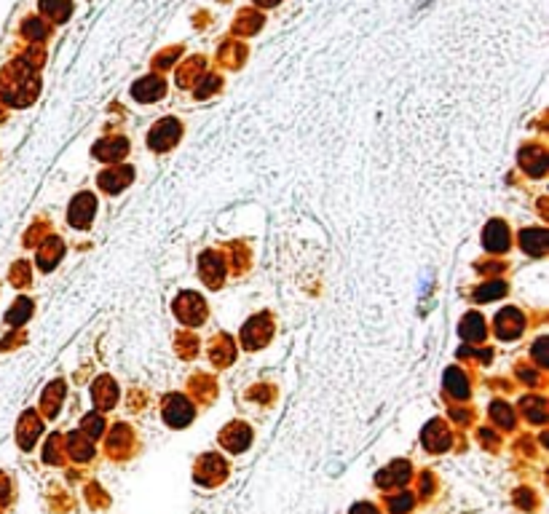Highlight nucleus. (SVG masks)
I'll return each mask as SVG.
<instances>
[{
  "instance_id": "nucleus-15",
  "label": "nucleus",
  "mask_w": 549,
  "mask_h": 514,
  "mask_svg": "<svg viewBox=\"0 0 549 514\" xmlns=\"http://www.w3.org/2000/svg\"><path fill=\"white\" fill-rule=\"evenodd\" d=\"M94 399H97V405H102V407L113 405V399H116V389H113V383H110L108 378L102 381V386L97 383V389H94Z\"/></svg>"
},
{
  "instance_id": "nucleus-12",
  "label": "nucleus",
  "mask_w": 549,
  "mask_h": 514,
  "mask_svg": "<svg viewBox=\"0 0 549 514\" xmlns=\"http://www.w3.org/2000/svg\"><path fill=\"white\" fill-rule=\"evenodd\" d=\"M201 274L207 276L212 284H217L220 274H222V263H220L215 255H204V260H201ZM207 279H204V282H207Z\"/></svg>"
},
{
  "instance_id": "nucleus-14",
  "label": "nucleus",
  "mask_w": 549,
  "mask_h": 514,
  "mask_svg": "<svg viewBox=\"0 0 549 514\" xmlns=\"http://www.w3.org/2000/svg\"><path fill=\"white\" fill-rule=\"evenodd\" d=\"M22 33L27 35L30 41H35V43H38V41H43L46 33H48V30H46V24L41 22V19H24Z\"/></svg>"
},
{
  "instance_id": "nucleus-16",
  "label": "nucleus",
  "mask_w": 549,
  "mask_h": 514,
  "mask_svg": "<svg viewBox=\"0 0 549 514\" xmlns=\"http://www.w3.org/2000/svg\"><path fill=\"white\" fill-rule=\"evenodd\" d=\"M123 150H126L123 140H110V143L97 145V155H102V158H118V155H123Z\"/></svg>"
},
{
  "instance_id": "nucleus-5",
  "label": "nucleus",
  "mask_w": 549,
  "mask_h": 514,
  "mask_svg": "<svg viewBox=\"0 0 549 514\" xmlns=\"http://www.w3.org/2000/svg\"><path fill=\"white\" fill-rule=\"evenodd\" d=\"M483 244L491 252H504L506 247H509V230H506L504 222H491V225L485 228Z\"/></svg>"
},
{
  "instance_id": "nucleus-4",
  "label": "nucleus",
  "mask_w": 549,
  "mask_h": 514,
  "mask_svg": "<svg viewBox=\"0 0 549 514\" xmlns=\"http://www.w3.org/2000/svg\"><path fill=\"white\" fill-rule=\"evenodd\" d=\"M164 416L169 423L183 426V423H188V421L193 418V407L188 405L183 396H169V399H166V407H164Z\"/></svg>"
},
{
  "instance_id": "nucleus-9",
  "label": "nucleus",
  "mask_w": 549,
  "mask_h": 514,
  "mask_svg": "<svg viewBox=\"0 0 549 514\" xmlns=\"http://www.w3.org/2000/svg\"><path fill=\"white\" fill-rule=\"evenodd\" d=\"M523 250L530 252V255H544L547 233L544 230H523Z\"/></svg>"
},
{
  "instance_id": "nucleus-6",
  "label": "nucleus",
  "mask_w": 549,
  "mask_h": 514,
  "mask_svg": "<svg viewBox=\"0 0 549 514\" xmlns=\"http://www.w3.org/2000/svg\"><path fill=\"white\" fill-rule=\"evenodd\" d=\"M91 212H94V198L78 196L76 201H73V207H70V222H73V225H88Z\"/></svg>"
},
{
  "instance_id": "nucleus-1",
  "label": "nucleus",
  "mask_w": 549,
  "mask_h": 514,
  "mask_svg": "<svg viewBox=\"0 0 549 514\" xmlns=\"http://www.w3.org/2000/svg\"><path fill=\"white\" fill-rule=\"evenodd\" d=\"M164 91H166V83L158 76L143 78V81H137L132 88L134 99H140V102H153V99L164 97Z\"/></svg>"
},
{
  "instance_id": "nucleus-21",
  "label": "nucleus",
  "mask_w": 549,
  "mask_h": 514,
  "mask_svg": "<svg viewBox=\"0 0 549 514\" xmlns=\"http://www.w3.org/2000/svg\"><path fill=\"white\" fill-rule=\"evenodd\" d=\"M493 416L498 418L504 426H509V423H512V413H509V410H501V405H493Z\"/></svg>"
},
{
  "instance_id": "nucleus-22",
  "label": "nucleus",
  "mask_w": 549,
  "mask_h": 514,
  "mask_svg": "<svg viewBox=\"0 0 549 514\" xmlns=\"http://www.w3.org/2000/svg\"><path fill=\"white\" fill-rule=\"evenodd\" d=\"M255 3H257V6H276L279 0H255Z\"/></svg>"
},
{
  "instance_id": "nucleus-13",
  "label": "nucleus",
  "mask_w": 549,
  "mask_h": 514,
  "mask_svg": "<svg viewBox=\"0 0 549 514\" xmlns=\"http://www.w3.org/2000/svg\"><path fill=\"white\" fill-rule=\"evenodd\" d=\"M504 292H506L504 282H488V284H483L477 292H474V297H477L480 303H485V300H496V297H501Z\"/></svg>"
},
{
  "instance_id": "nucleus-7",
  "label": "nucleus",
  "mask_w": 549,
  "mask_h": 514,
  "mask_svg": "<svg viewBox=\"0 0 549 514\" xmlns=\"http://www.w3.org/2000/svg\"><path fill=\"white\" fill-rule=\"evenodd\" d=\"M523 329V317L517 314L515 308H509L504 314H498V335L501 338H515Z\"/></svg>"
},
{
  "instance_id": "nucleus-2",
  "label": "nucleus",
  "mask_w": 549,
  "mask_h": 514,
  "mask_svg": "<svg viewBox=\"0 0 549 514\" xmlns=\"http://www.w3.org/2000/svg\"><path fill=\"white\" fill-rule=\"evenodd\" d=\"M177 137H180V123L175 118L158 120L153 134H150V145L161 150V148H169L172 143H177Z\"/></svg>"
},
{
  "instance_id": "nucleus-18",
  "label": "nucleus",
  "mask_w": 549,
  "mask_h": 514,
  "mask_svg": "<svg viewBox=\"0 0 549 514\" xmlns=\"http://www.w3.org/2000/svg\"><path fill=\"white\" fill-rule=\"evenodd\" d=\"M525 416H530L533 421H544V402L541 399H525Z\"/></svg>"
},
{
  "instance_id": "nucleus-3",
  "label": "nucleus",
  "mask_w": 549,
  "mask_h": 514,
  "mask_svg": "<svg viewBox=\"0 0 549 514\" xmlns=\"http://www.w3.org/2000/svg\"><path fill=\"white\" fill-rule=\"evenodd\" d=\"M177 314H180V319H185L188 324H201V319H204V303H201V297L193 295V292L183 295L180 303H177Z\"/></svg>"
},
{
  "instance_id": "nucleus-11",
  "label": "nucleus",
  "mask_w": 549,
  "mask_h": 514,
  "mask_svg": "<svg viewBox=\"0 0 549 514\" xmlns=\"http://www.w3.org/2000/svg\"><path fill=\"white\" fill-rule=\"evenodd\" d=\"M30 311H33V303H30L27 297H19V300L14 303L11 311L6 314V322H9V324H22L24 319L30 317Z\"/></svg>"
},
{
  "instance_id": "nucleus-20",
  "label": "nucleus",
  "mask_w": 549,
  "mask_h": 514,
  "mask_svg": "<svg viewBox=\"0 0 549 514\" xmlns=\"http://www.w3.org/2000/svg\"><path fill=\"white\" fill-rule=\"evenodd\" d=\"M83 426L88 428V434H94V437H97L99 431H102V421H97V416H88L86 421H83Z\"/></svg>"
},
{
  "instance_id": "nucleus-10",
  "label": "nucleus",
  "mask_w": 549,
  "mask_h": 514,
  "mask_svg": "<svg viewBox=\"0 0 549 514\" xmlns=\"http://www.w3.org/2000/svg\"><path fill=\"white\" fill-rule=\"evenodd\" d=\"M461 335L463 338H469V340H480L485 335V324H483V319L477 317V314H469V317L463 319V324H461Z\"/></svg>"
},
{
  "instance_id": "nucleus-19",
  "label": "nucleus",
  "mask_w": 549,
  "mask_h": 514,
  "mask_svg": "<svg viewBox=\"0 0 549 514\" xmlns=\"http://www.w3.org/2000/svg\"><path fill=\"white\" fill-rule=\"evenodd\" d=\"M11 282H14V284H27V265L19 263L16 268H14V271H11Z\"/></svg>"
},
{
  "instance_id": "nucleus-8",
  "label": "nucleus",
  "mask_w": 549,
  "mask_h": 514,
  "mask_svg": "<svg viewBox=\"0 0 549 514\" xmlns=\"http://www.w3.org/2000/svg\"><path fill=\"white\" fill-rule=\"evenodd\" d=\"M41 11L48 14L54 22H65L73 11V3L70 0H41Z\"/></svg>"
},
{
  "instance_id": "nucleus-17",
  "label": "nucleus",
  "mask_w": 549,
  "mask_h": 514,
  "mask_svg": "<svg viewBox=\"0 0 549 514\" xmlns=\"http://www.w3.org/2000/svg\"><path fill=\"white\" fill-rule=\"evenodd\" d=\"M448 389H451V394H456V396H466V394H469V389H466V378H463L458 370L448 372Z\"/></svg>"
}]
</instances>
